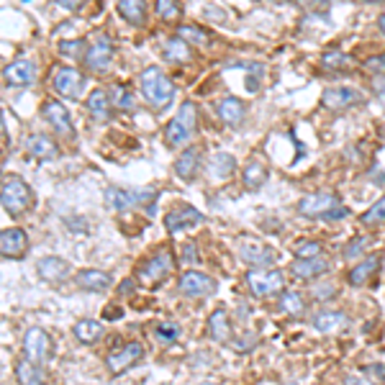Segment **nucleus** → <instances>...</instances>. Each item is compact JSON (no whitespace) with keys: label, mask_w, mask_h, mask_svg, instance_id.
I'll use <instances>...</instances> for the list:
<instances>
[{"label":"nucleus","mask_w":385,"mask_h":385,"mask_svg":"<svg viewBox=\"0 0 385 385\" xmlns=\"http://www.w3.org/2000/svg\"><path fill=\"white\" fill-rule=\"evenodd\" d=\"M139 91H141V95H144V100H147L152 108H157V111H164L175 98L173 80H170L159 67H147V70L139 74Z\"/></svg>","instance_id":"f257e3e1"},{"label":"nucleus","mask_w":385,"mask_h":385,"mask_svg":"<svg viewBox=\"0 0 385 385\" xmlns=\"http://www.w3.org/2000/svg\"><path fill=\"white\" fill-rule=\"evenodd\" d=\"M198 132V108L193 100H185L180 106V111L175 113V118L167 123V129H164V144L167 147H185Z\"/></svg>","instance_id":"f03ea898"},{"label":"nucleus","mask_w":385,"mask_h":385,"mask_svg":"<svg viewBox=\"0 0 385 385\" xmlns=\"http://www.w3.org/2000/svg\"><path fill=\"white\" fill-rule=\"evenodd\" d=\"M0 203H3V211L8 213V216H24L33 205V190L18 175H10V178L3 180Z\"/></svg>","instance_id":"7ed1b4c3"},{"label":"nucleus","mask_w":385,"mask_h":385,"mask_svg":"<svg viewBox=\"0 0 385 385\" xmlns=\"http://www.w3.org/2000/svg\"><path fill=\"white\" fill-rule=\"evenodd\" d=\"M246 288L254 298H270L285 290V275L278 267H252L246 272Z\"/></svg>","instance_id":"20e7f679"},{"label":"nucleus","mask_w":385,"mask_h":385,"mask_svg":"<svg viewBox=\"0 0 385 385\" xmlns=\"http://www.w3.org/2000/svg\"><path fill=\"white\" fill-rule=\"evenodd\" d=\"M173 267H175L173 252H170V249H157L155 254H149L147 260L139 265L136 275H139L141 285L155 288V285L164 283V280L173 275Z\"/></svg>","instance_id":"39448f33"},{"label":"nucleus","mask_w":385,"mask_h":385,"mask_svg":"<svg viewBox=\"0 0 385 385\" xmlns=\"http://www.w3.org/2000/svg\"><path fill=\"white\" fill-rule=\"evenodd\" d=\"M157 190L147 188V190H129V188H106L103 193V201H106L108 208L113 211H132V208H139V205H147L149 201H157Z\"/></svg>","instance_id":"423d86ee"},{"label":"nucleus","mask_w":385,"mask_h":385,"mask_svg":"<svg viewBox=\"0 0 385 385\" xmlns=\"http://www.w3.org/2000/svg\"><path fill=\"white\" fill-rule=\"evenodd\" d=\"M113 54H116V47H113V39L100 33L95 39L88 44V52H85V70L91 72H108L111 65H113Z\"/></svg>","instance_id":"0eeeda50"},{"label":"nucleus","mask_w":385,"mask_h":385,"mask_svg":"<svg viewBox=\"0 0 385 385\" xmlns=\"http://www.w3.org/2000/svg\"><path fill=\"white\" fill-rule=\"evenodd\" d=\"M201 223H205V216L190 203H175L164 213V231L167 234H180L185 229H196Z\"/></svg>","instance_id":"6e6552de"},{"label":"nucleus","mask_w":385,"mask_h":385,"mask_svg":"<svg viewBox=\"0 0 385 385\" xmlns=\"http://www.w3.org/2000/svg\"><path fill=\"white\" fill-rule=\"evenodd\" d=\"M21 349H24V357L26 360L36 362V365H47L52 360V339L49 334L44 331L41 327H31L26 329L24 334V342H21Z\"/></svg>","instance_id":"1a4fd4ad"},{"label":"nucleus","mask_w":385,"mask_h":385,"mask_svg":"<svg viewBox=\"0 0 385 385\" xmlns=\"http://www.w3.org/2000/svg\"><path fill=\"white\" fill-rule=\"evenodd\" d=\"M219 283L203 270H188L182 272L180 280H178V290H180L185 298H208V295L216 293Z\"/></svg>","instance_id":"9d476101"},{"label":"nucleus","mask_w":385,"mask_h":385,"mask_svg":"<svg viewBox=\"0 0 385 385\" xmlns=\"http://www.w3.org/2000/svg\"><path fill=\"white\" fill-rule=\"evenodd\" d=\"M144 357V347L139 345V342H126L123 347H118V349H111L106 357V368L108 372L113 377L123 375L129 368H134L136 362Z\"/></svg>","instance_id":"9b49d317"},{"label":"nucleus","mask_w":385,"mask_h":385,"mask_svg":"<svg viewBox=\"0 0 385 385\" xmlns=\"http://www.w3.org/2000/svg\"><path fill=\"white\" fill-rule=\"evenodd\" d=\"M41 113L47 118V123L52 126V132L62 136V139H74V126L72 118H70V111H67L59 100H47L41 106Z\"/></svg>","instance_id":"f8f14e48"},{"label":"nucleus","mask_w":385,"mask_h":385,"mask_svg":"<svg viewBox=\"0 0 385 385\" xmlns=\"http://www.w3.org/2000/svg\"><path fill=\"white\" fill-rule=\"evenodd\" d=\"M336 205H342L336 193H308L298 201V213L306 219H324Z\"/></svg>","instance_id":"ddd939ff"},{"label":"nucleus","mask_w":385,"mask_h":385,"mask_svg":"<svg viewBox=\"0 0 385 385\" xmlns=\"http://www.w3.org/2000/svg\"><path fill=\"white\" fill-rule=\"evenodd\" d=\"M36 77H39V70H36V62L33 59H13L10 65H6V70H3V80H6V85H10V88H29V85H33L36 82Z\"/></svg>","instance_id":"4468645a"},{"label":"nucleus","mask_w":385,"mask_h":385,"mask_svg":"<svg viewBox=\"0 0 385 385\" xmlns=\"http://www.w3.org/2000/svg\"><path fill=\"white\" fill-rule=\"evenodd\" d=\"M29 246H31L29 234L21 226H10V229L0 231V254L6 260H24Z\"/></svg>","instance_id":"2eb2a0df"},{"label":"nucleus","mask_w":385,"mask_h":385,"mask_svg":"<svg viewBox=\"0 0 385 385\" xmlns=\"http://www.w3.org/2000/svg\"><path fill=\"white\" fill-rule=\"evenodd\" d=\"M360 103H365V95L357 88H327L321 93V106L327 111H347Z\"/></svg>","instance_id":"dca6fc26"},{"label":"nucleus","mask_w":385,"mask_h":385,"mask_svg":"<svg viewBox=\"0 0 385 385\" xmlns=\"http://www.w3.org/2000/svg\"><path fill=\"white\" fill-rule=\"evenodd\" d=\"M36 272H39V278L44 283H52V285H59V283H65V280L72 278V265L62 260V257H41L39 262H36Z\"/></svg>","instance_id":"f3484780"},{"label":"nucleus","mask_w":385,"mask_h":385,"mask_svg":"<svg viewBox=\"0 0 385 385\" xmlns=\"http://www.w3.org/2000/svg\"><path fill=\"white\" fill-rule=\"evenodd\" d=\"M237 252H239V260L252 265V267H272L275 257H278L275 249L260 244V242H246V239L237 244Z\"/></svg>","instance_id":"a211bd4d"},{"label":"nucleus","mask_w":385,"mask_h":385,"mask_svg":"<svg viewBox=\"0 0 385 385\" xmlns=\"http://www.w3.org/2000/svg\"><path fill=\"white\" fill-rule=\"evenodd\" d=\"M82 85H85V77H82L74 67H59L57 74H54V91H57V95H62V98L77 100L80 98Z\"/></svg>","instance_id":"6ab92c4d"},{"label":"nucleus","mask_w":385,"mask_h":385,"mask_svg":"<svg viewBox=\"0 0 385 385\" xmlns=\"http://www.w3.org/2000/svg\"><path fill=\"white\" fill-rule=\"evenodd\" d=\"M311 327H313V331H319V334H334V331H339V329L349 327V319H347L345 311L319 308V311L311 316Z\"/></svg>","instance_id":"aec40b11"},{"label":"nucleus","mask_w":385,"mask_h":385,"mask_svg":"<svg viewBox=\"0 0 385 385\" xmlns=\"http://www.w3.org/2000/svg\"><path fill=\"white\" fill-rule=\"evenodd\" d=\"M380 267H383V257H380V254H370V257L360 260V265H354L352 270H349V275H347V283H349L352 288L368 285L370 280H372L377 272H380Z\"/></svg>","instance_id":"412c9836"},{"label":"nucleus","mask_w":385,"mask_h":385,"mask_svg":"<svg viewBox=\"0 0 385 385\" xmlns=\"http://www.w3.org/2000/svg\"><path fill=\"white\" fill-rule=\"evenodd\" d=\"M201 162H203V155H201V149L198 147L182 149L180 155H178V159H175V175H178L182 182H193L198 170H201Z\"/></svg>","instance_id":"4be33fe9"},{"label":"nucleus","mask_w":385,"mask_h":385,"mask_svg":"<svg viewBox=\"0 0 385 385\" xmlns=\"http://www.w3.org/2000/svg\"><path fill=\"white\" fill-rule=\"evenodd\" d=\"M74 285L80 290H88V293H106L113 285V278L108 275L106 270H80L74 275Z\"/></svg>","instance_id":"5701e85b"},{"label":"nucleus","mask_w":385,"mask_h":385,"mask_svg":"<svg viewBox=\"0 0 385 385\" xmlns=\"http://www.w3.org/2000/svg\"><path fill=\"white\" fill-rule=\"evenodd\" d=\"M216 116H219L226 126H239V123H244V118H246V103L242 98L229 95V98H223L216 103Z\"/></svg>","instance_id":"b1692460"},{"label":"nucleus","mask_w":385,"mask_h":385,"mask_svg":"<svg viewBox=\"0 0 385 385\" xmlns=\"http://www.w3.org/2000/svg\"><path fill=\"white\" fill-rule=\"evenodd\" d=\"M329 260L327 257H313V260H293L290 265V272H293V278L298 280H316L321 275H327L329 272Z\"/></svg>","instance_id":"393cba45"},{"label":"nucleus","mask_w":385,"mask_h":385,"mask_svg":"<svg viewBox=\"0 0 385 385\" xmlns=\"http://www.w3.org/2000/svg\"><path fill=\"white\" fill-rule=\"evenodd\" d=\"M205 331H208V339L216 342V345H226L231 336V321L229 313L223 308H216V311L208 316V324H205Z\"/></svg>","instance_id":"a878e982"},{"label":"nucleus","mask_w":385,"mask_h":385,"mask_svg":"<svg viewBox=\"0 0 385 385\" xmlns=\"http://www.w3.org/2000/svg\"><path fill=\"white\" fill-rule=\"evenodd\" d=\"M26 152H29V157H36V159H57L59 147L57 141L47 134H33L26 139Z\"/></svg>","instance_id":"bb28decb"},{"label":"nucleus","mask_w":385,"mask_h":385,"mask_svg":"<svg viewBox=\"0 0 385 385\" xmlns=\"http://www.w3.org/2000/svg\"><path fill=\"white\" fill-rule=\"evenodd\" d=\"M85 108H88V113H91L95 121H106L108 116H111V108H113L111 93L103 91V88H95V91L88 95V100H85Z\"/></svg>","instance_id":"cd10ccee"},{"label":"nucleus","mask_w":385,"mask_h":385,"mask_svg":"<svg viewBox=\"0 0 385 385\" xmlns=\"http://www.w3.org/2000/svg\"><path fill=\"white\" fill-rule=\"evenodd\" d=\"M16 377H18V385H47V372H44V368L31 360H26V357H21L16 362Z\"/></svg>","instance_id":"c85d7f7f"},{"label":"nucleus","mask_w":385,"mask_h":385,"mask_svg":"<svg viewBox=\"0 0 385 385\" xmlns=\"http://www.w3.org/2000/svg\"><path fill=\"white\" fill-rule=\"evenodd\" d=\"M72 334L80 345H98L103 339V324L95 319H80L72 327Z\"/></svg>","instance_id":"c756f323"},{"label":"nucleus","mask_w":385,"mask_h":385,"mask_svg":"<svg viewBox=\"0 0 385 385\" xmlns=\"http://www.w3.org/2000/svg\"><path fill=\"white\" fill-rule=\"evenodd\" d=\"M208 173H211L213 180H226L237 173V159L229 152H216L208 162Z\"/></svg>","instance_id":"7c9ffc66"},{"label":"nucleus","mask_w":385,"mask_h":385,"mask_svg":"<svg viewBox=\"0 0 385 385\" xmlns=\"http://www.w3.org/2000/svg\"><path fill=\"white\" fill-rule=\"evenodd\" d=\"M118 13L126 24L132 26H144L147 21V6H144V0H118Z\"/></svg>","instance_id":"2f4dec72"},{"label":"nucleus","mask_w":385,"mask_h":385,"mask_svg":"<svg viewBox=\"0 0 385 385\" xmlns=\"http://www.w3.org/2000/svg\"><path fill=\"white\" fill-rule=\"evenodd\" d=\"M242 180H244V188L246 190H257L262 188L267 182V167H265L260 159H249L242 170Z\"/></svg>","instance_id":"473e14b6"},{"label":"nucleus","mask_w":385,"mask_h":385,"mask_svg":"<svg viewBox=\"0 0 385 385\" xmlns=\"http://www.w3.org/2000/svg\"><path fill=\"white\" fill-rule=\"evenodd\" d=\"M164 59L167 62H188L190 59V44L180 36H173V39L164 41Z\"/></svg>","instance_id":"72a5a7b5"},{"label":"nucleus","mask_w":385,"mask_h":385,"mask_svg":"<svg viewBox=\"0 0 385 385\" xmlns=\"http://www.w3.org/2000/svg\"><path fill=\"white\" fill-rule=\"evenodd\" d=\"M321 67L329 70V72H336V70H347V67L352 65V57L347 54L345 49H327L321 54Z\"/></svg>","instance_id":"f704fd0d"},{"label":"nucleus","mask_w":385,"mask_h":385,"mask_svg":"<svg viewBox=\"0 0 385 385\" xmlns=\"http://www.w3.org/2000/svg\"><path fill=\"white\" fill-rule=\"evenodd\" d=\"M280 308L290 316H304L306 313V301H304V293L298 290H283L280 293Z\"/></svg>","instance_id":"c9c22d12"},{"label":"nucleus","mask_w":385,"mask_h":385,"mask_svg":"<svg viewBox=\"0 0 385 385\" xmlns=\"http://www.w3.org/2000/svg\"><path fill=\"white\" fill-rule=\"evenodd\" d=\"M108 93H111L113 108H118V111H134V108H136V95H134V91H129L126 85H113Z\"/></svg>","instance_id":"e433bc0d"},{"label":"nucleus","mask_w":385,"mask_h":385,"mask_svg":"<svg viewBox=\"0 0 385 385\" xmlns=\"http://www.w3.org/2000/svg\"><path fill=\"white\" fill-rule=\"evenodd\" d=\"M360 223L362 226H380V223H385V196H380L377 203H372L368 211L362 213Z\"/></svg>","instance_id":"4c0bfd02"},{"label":"nucleus","mask_w":385,"mask_h":385,"mask_svg":"<svg viewBox=\"0 0 385 385\" xmlns=\"http://www.w3.org/2000/svg\"><path fill=\"white\" fill-rule=\"evenodd\" d=\"M178 36L196 47H211V33H205L203 29H196V26H180Z\"/></svg>","instance_id":"58836bf2"},{"label":"nucleus","mask_w":385,"mask_h":385,"mask_svg":"<svg viewBox=\"0 0 385 385\" xmlns=\"http://www.w3.org/2000/svg\"><path fill=\"white\" fill-rule=\"evenodd\" d=\"M155 334L159 342H164V345H173V342H178L180 339V327L175 324V321H159L155 329Z\"/></svg>","instance_id":"ea45409f"},{"label":"nucleus","mask_w":385,"mask_h":385,"mask_svg":"<svg viewBox=\"0 0 385 385\" xmlns=\"http://www.w3.org/2000/svg\"><path fill=\"white\" fill-rule=\"evenodd\" d=\"M155 10L162 21H175V18H180V13H182L180 0H157Z\"/></svg>","instance_id":"a19ab883"},{"label":"nucleus","mask_w":385,"mask_h":385,"mask_svg":"<svg viewBox=\"0 0 385 385\" xmlns=\"http://www.w3.org/2000/svg\"><path fill=\"white\" fill-rule=\"evenodd\" d=\"M313 257H324V246L319 242L306 239V242L295 244V260H313Z\"/></svg>","instance_id":"79ce46f5"},{"label":"nucleus","mask_w":385,"mask_h":385,"mask_svg":"<svg viewBox=\"0 0 385 385\" xmlns=\"http://www.w3.org/2000/svg\"><path fill=\"white\" fill-rule=\"evenodd\" d=\"M370 246V239L368 237H352L349 239V244L345 246V257L347 260H354V257H360L365 249Z\"/></svg>","instance_id":"37998d69"},{"label":"nucleus","mask_w":385,"mask_h":385,"mask_svg":"<svg viewBox=\"0 0 385 385\" xmlns=\"http://www.w3.org/2000/svg\"><path fill=\"white\" fill-rule=\"evenodd\" d=\"M362 67H365L368 72L385 77V54H377V57H368L365 62H362Z\"/></svg>","instance_id":"c03bdc74"},{"label":"nucleus","mask_w":385,"mask_h":385,"mask_svg":"<svg viewBox=\"0 0 385 385\" xmlns=\"http://www.w3.org/2000/svg\"><path fill=\"white\" fill-rule=\"evenodd\" d=\"M85 47V41L82 39H74V41H59V54L62 57H77L80 49Z\"/></svg>","instance_id":"a18cd8bd"},{"label":"nucleus","mask_w":385,"mask_h":385,"mask_svg":"<svg viewBox=\"0 0 385 385\" xmlns=\"http://www.w3.org/2000/svg\"><path fill=\"white\" fill-rule=\"evenodd\" d=\"M347 216H349V208H347V205H336V208H331L321 221H342Z\"/></svg>","instance_id":"49530a36"},{"label":"nucleus","mask_w":385,"mask_h":385,"mask_svg":"<svg viewBox=\"0 0 385 385\" xmlns=\"http://www.w3.org/2000/svg\"><path fill=\"white\" fill-rule=\"evenodd\" d=\"M180 262H185V265L198 262V246L193 244V242H188V244L182 246V257H180Z\"/></svg>","instance_id":"de8ad7c7"},{"label":"nucleus","mask_w":385,"mask_h":385,"mask_svg":"<svg viewBox=\"0 0 385 385\" xmlns=\"http://www.w3.org/2000/svg\"><path fill=\"white\" fill-rule=\"evenodd\" d=\"M331 0H298V6L304 10H327Z\"/></svg>","instance_id":"09e8293b"},{"label":"nucleus","mask_w":385,"mask_h":385,"mask_svg":"<svg viewBox=\"0 0 385 385\" xmlns=\"http://www.w3.org/2000/svg\"><path fill=\"white\" fill-rule=\"evenodd\" d=\"M52 6H57L62 10H80L85 0H49Z\"/></svg>","instance_id":"8fccbe9b"},{"label":"nucleus","mask_w":385,"mask_h":385,"mask_svg":"<svg viewBox=\"0 0 385 385\" xmlns=\"http://www.w3.org/2000/svg\"><path fill=\"white\" fill-rule=\"evenodd\" d=\"M365 372L368 375H377V380H385V365H368Z\"/></svg>","instance_id":"3c124183"},{"label":"nucleus","mask_w":385,"mask_h":385,"mask_svg":"<svg viewBox=\"0 0 385 385\" xmlns=\"http://www.w3.org/2000/svg\"><path fill=\"white\" fill-rule=\"evenodd\" d=\"M136 288V283H134V278H129V280H123L121 285H118V295H129Z\"/></svg>","instance_id":"603ef678"},{"label":"nucleus","mask_w":385,"mask_h":385,"mask_svg":"<svg viewBox=\"0 0 385 385\" xmlns=\"http://www.w3.org/2000/svg\"><path fill=\"white\" fill-rule=\"evenodd\" d=\"M327 293H334V288L327 285V288H316V290H313V295H316V298H321V301H324V298H331V295H327Z\"/></svg>","instance_id":"864d4df0"},{"label":"nucleus","mask_w":385,"mask_h":385,"mask_svg":"<svg viewBox=\"0 0 385 385\" xmlns=\"http://www.w3.org/2000/svg\"><path fill=\"white\" fill-rule=\"evenodd\" d=\"M375 93H377V95H383V98H385V77H380V80H375Z\"/></svg>","instance_id":"5fc2aeb1"},{"label":"nucleus","mask_w":385,"mask_h":385,"mask_svg":"<svg viewBox=\"0 0 385 385\" xmlns=\"http://www.w3.org/2000/svg\"><path fill=\"white\" fill-rule=\"evenodd\" d=\"M347 385H372V383H368L365 377H347Z\"/></svg>","instance_id":"6e6d98bb"},{"label":"nucleus","mask_w":385,"mask_h":385,"mask_svg":"<svg viewBox=\"0 0 385 385\" xmlns=\"http://www.w3.org/2000/svg\"><path fill=\"white\" fill-rule=\"evenodd\" d=\"M377 29H380V33L385 36V13L380 18H377Z\"/></svg>","instance_id":"4d7b16f0"},{"label":"nucleus","mask_w":385,"mask_h":385,"mask_svg":"<svg viewBox=\"0 0 385 385\" xmlns=\"http://www.w3.org/2000/svg\"><path fill=\"white\" fill-rule=\"evenodd\" d=\"M362 3H383V0H362Z\"/></svg>","instance_id":"13d9d810"},{"label":"nucleus","mask_w":385,"mask_h":385,"mask_svg":"<svg viewBox=\"0 0 385 385\" xmlns=\"http://www.w3.org/2000/svg\"><path fill=\"white\" fill-rule=\"evenodd\" d=\"M203 385H211V383H203Z\"/></svg>","instance_id":"bf43d9fd"}]
</instances>
